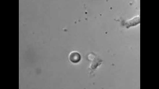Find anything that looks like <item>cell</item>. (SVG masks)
Returning <instances> with one entry per match:
<instances>
[{
  "mask_svg": "<svg viewBox=\"0 0 159 89\" xmlns=\"http://www.w3.org/2000/svg\"><path fill=\"white\" fill-rule=\"evenodd\" d=\"M69 59L74 63H78L80 61L81 57L79 53L76 52H73L69 55Z\"/></svg>",
  "mask_w": 159,
  "mask_h": 89,
  "instance_id": "cell-1",
  "label": "cell"
}]
</instances>
